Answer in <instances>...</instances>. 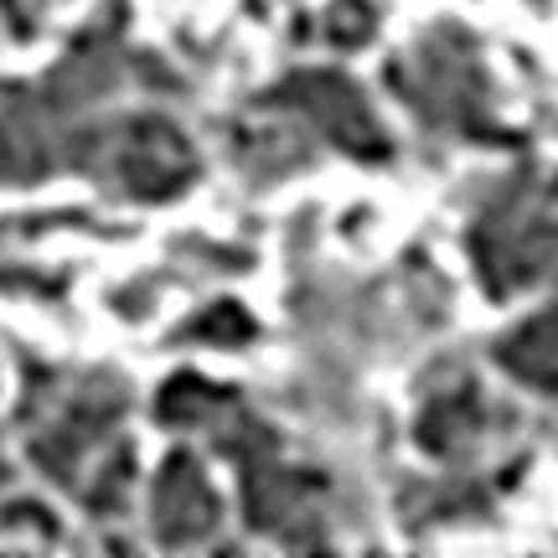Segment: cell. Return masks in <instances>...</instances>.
<instances>
[{"label": "cell", "instance_id": "obj_1", "mask_svg": "<svg viewBox=\"0 0 558 558\" xmlns=\"http://www.w3.org/2000/svg\"><path fill=\"white\" fill-rule=\"evenodd\" d=\"M130 414V383L109 367H58V362H21L16 429L26 460L41 476L78 492L83 471L120 439Z\"/></svg>", "mask_w": 558, "mask_h": 558}, {"label": "cell", "instance_id": "obj_2", "mask_svg": "<svg viewBox=\"0 0 558 558\" xmlns=\"http://www.w3.org/2000/svg\"><path fill=\"white\" fill-rule=\"evenodd\" d=\"M388 88L403 99V109L418 120V130L435 140H471L492 145L507 140L492 99V78L471 32L460 26H429L424 37L388 62Z\"/></svg>", "mask_w": 558, "mask_h": 558}, {"label": "cell", "instance_id": "obj_3", "mask_svg": "<svg viewBox=\"0 0 558 558\" xmlns=\"http://www.w3.org/2000/svg\"><path fill=\"white\" fill-rule=\"evenodd\" d=\"M465 254L476 284L492 300H512L533 284H554L558 275V202L548 186L518 171L501 181H481V197L465 222Z\"/></svg>", "mask_w": 558, "mask_h": 558}, {"label": "cell", "instance_id": "obj_4", "mask_svg": "<svg viewBox=\"0 0 558 558\" xmlns=\"http://www.w3.org/2000/svg\"><path fill=\"white\" fill-rule=\"evenodd\" d=\"M197 145L166 109H124L94 166V181L124 202L156 207V202H177L197 181Z\"/></svg>", "mask_w": 558, "mask_h": 558}, {"label": "cell", "instance_id": "obj_5", "mask_svg": "<svg viewBox=\"0 0 558 558\" xmlns=\"http://www.w3.org/2000/svg\"><path fill=\"white\" fill-rule=\"evenodd\" d=\"M233 471H239L243 522L259 538L284 548H320L331 538V481L316 465L284 456V439L254 450Z\"/></svg>", "mask_w": 558, "mask_h": 558}, {"label": "cell", "instance_id": "obj_6", "mask_svg": "<svg viewBox=\"0 0 558 558\" xmlns=\"http://www.w3.org/2000/svg\"><path fill=\"white\" fill-rule=\"evenodd\" d=\"M264 109H275L284 120H295L311 140L347 160L383 166L393 160V135L383 130L373 104L362 99V88L337 68H295L264 94Z\"/></svg>", "mask_w": 558, "mask_h": 558}, {"label": "cell", "instance_id": "obj_7", "mask_svg": "<svg viewBox=\"0 0 558 558\" xmlns=\"http://www.w3.org/2000/svg\"><path fill=\"white\" fill-rule=\"evenodd\" d=\"M501 424H507V409L486 399V388L465 367H445L439 383H429L424 399H418L414 439L418 450L439 460V465L476 471V460L497 445Z\"/></svg>", "mask_w": 558, "mask_h": 558}, {"label": "cell", "instance_id": "obj_8", "mask_svg": "<svg viewBox=\"0 0 558 558\" xmlns=\"http://www.w3.org/2000/svg\"><path fill=\"white\" fill-rule=\"evenodd\" d=\"M145 512H150V538L160 548H213L222 533V497L207 465H202L192 450H171V456L156 465L150 476V497H145Z\"/></svg>", "mask_w": 558, "mask_h": 558}, {"label": "cell", "instance_id": "obj_9", "mask_svg": "<svg viewBox=\"0 0 558 558\" xmlns=\"http://www.w3.org/2000/svg\"><path fill=\"white\" fill-rule=\"evenodd\" d=\"M228 156H233V166L254 186H269V181H284V177H295V171H305L316 160V140L305 135L295 120H284V114L259 104V120L233 130Z\"/></svg>", "mask_w": 558, "mask_h": 558}, {"label": "cell", "instance_id": "obj_10", "mask_svg": "<svg viewBox=\"0 0 558 558\" xmlns=\"http://www.w3.org/2000/svg\"><path fill=\"white\" fill-rule=\"evenodd\" d=\"M492 362H497L518 388L533 393H558V290L543 300L538 311L512 320L497 341H492Z\"/></svg>", "mask_w": 558, "mask_h": 558}, {"label": "cell", "instance_id": "obj_11", "mask_svg": "<svg viewBox=\"0 0 558 558\" xmlns=\"http://www.w3.org/2000/svg\"><path fill=\"white\" fill-rule=\"evenodd\" d=\"M130 492H135V445L120 435L99 460H94V465H88V471H83L73 497H78V507L94 522H114V518H124Z\"/></svg>", "mask_w": 558, "mask_h": 558}, {"label": "cell", "instance_id": "obj_12", "mask_svg": "<svg viewBox=\"0 0 558 558\" xmlns=\"http://www.w3.org/2000/svg\"><path fill=\"white\" fill-rule=\"evenodd\" d=\"M233 393H239V388H222V383L202 378V373H177V378L160 383L156 418L160 424H171V429H202V424L218 414Z\"/></svg>", "mask_w": 558, "mask_h": 558}, {"label": "cell", "instance_id": "obj_13", "mask_svg": "<svg viewBox=\"0 0 558 558\" xmlns=\"http://www.w3.org/2000/svg\"><path fill=\"white\" fill-rule=\"evenodd\" d=\"M254 337H259V320L233 300H218L197 316H186L177 331V341H197V347H248Z\"/></svg>", "mask_w": 558, "mask_h": 558}, {"label": "cell", "instance_id": "obj_14", "mask_svg": "<svg viewBox=\"0 0 558 558\" xmlns=\"http://www.w3.org/2000/svg\"><path fill=\"white\" fill-rule=\"evenodd\" d=\"M0 533H11L21 543H62V522L37 497H11L0 507Z\"/></svg>", "mask_w": 558, "mask_h": 558}, {"label": "cell", "instance_id": "obj_15", "mask_svg": "<svg viewBox=\"0 0 558 558\" xmlns=\"http://www.w3.org/2000/svg\"><path fill=\"white\" fill-rule=\"evenodd\" d=\"M326 41L331 47H362V41H373L378 32V11L367 5V0H337L331 11H326Z\"/></svg>", "mask_w": 558, "mask_h": 558}, {"label": "cell", "instance_id": "obj_16", "mask_svg": "<svg viewBox=\"0 0 558 558\" xmlns=\"http://www.w3.org/2000/svg\"><path fill=\"white\" fill-rule=\"evenodd\" d=\"M548 197L558 202V171H554V177H548Z\"/></svg>", "mask_w": 558, "mask_h": 558}]
</instances>
